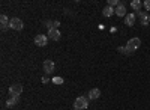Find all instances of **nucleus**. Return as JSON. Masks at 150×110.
<instances>
[{
	"label": "nucleus",
	"mask_w": 150,
	"mask_h": 110,
	"mask_svg": "<svg viewBox=\"0 0 150 110\" xmlns=\"http://www.w3.org/2000/svg\"><path fill=\"white\" fill-rule=\"evenodd\" d=\"M117 51L122 53V54H125V56H129V54H132L135 50H134V48H131L129 45H126V47H119V48H117Z\"/></svg>",
	"instance_id": "9b49d317"
},
{
	"label": "nucleus",
	"mask_w": 150,
	"mask_h": 110,
	"mask_svg": "<svg viewBox=\"0 0 150 110\" xmlns=\"http://www.w3.org/2000/svg\"><path fill=\"white\" fill-rule=\"evenodd\" d=\"M87 107H89V98H87V96H78V98L74 101L75 110H84Z\"/></svg>",
	"instance_id": "f257e3e1"
},
{
	"label": "nucleus",
	"mask_w": 150,
	"mask_h": 110,
	"mask_svg": "<svg viewBox=\"0 0 150 110\" xmlns=\"http://www.w3.org/2000/svg\"><path fill=\"white\" fill-rule=\"evenodd\" d=\"M114 14H116V8H112V6H105V8L102 9V15L107 17V18L112 17Z\"/></svg>",
	"instance_id": "0eeeda50"
},
{
	"label": "nucleus",
	"mask_w": 150,
	"mask_h": 110,
	"mask_svg": "<svg viewBox=\"0 0 150 110\" xmlns=\"http://www.w3.org/2000/svg\"><path fill=\"white\" fill-rule=\"evenodd\" d=\"M119 5H122V3L117 2V0H108V6H112V8H114V6H119Z\"/></svg>",
	"instance_id": "a211bd4d"
},
{
	"label": "nucleus",
	"mask_w": 150,
	"mask_h": 110,
	"mask_svg": "<svg viewBox=\"0 0 150 110\" xmlns=\"http://www.w3.org/2000/svg\"><path fill=\"white\" fill-rule=\"evenodd\" d=\"M51 81H53L54 84H63V81H65V80L62 79V77H53V79H51Z\"/></svg>",
	"instance_id": "f3484780"
},
{
	"label": "nucleus",
	"mask_w": 150,
	"mask_h": 110,
	"mask_svg": "<svg viewBox=\"0 0 150 110\" xmlns=\"http://www.w3.org/2000/svg\"><path fill=\"white\" fill-rule=\"evenodd\" d=\"M48 81H51V80H50L48 77H42V83L45 84V83H48Z\"/></svg>",
	"instance_id": "aec40b11"
},
{
	"label": "nucleus",
	"mask_w": 150,
	"mask_h": 110,
	"mask_svg": "<svg viewBox=\"0 0 150 110\" xmlns=\"http://www.w3.org/2000/svg\"><path fill=\"white\" fill-rule=\"evenodd\" d=\"M48 38L53 39V41H59V39H60V32H59V29L48 30Z\"/></svg>",
	"instance_id": "1a4fd4ad"
},
{
	"label": "nucleus",
	"mask_w": 150,
	"mask_h": 110,
	"mask_svg": "<svg viewBox=\"0 0 150 110\" xmlns=\"http://www.w3.org/2000/svg\"><path fill=\"white\" fill-rule=\"evenodd\" d=\"M44 24H45V27H47L48 30L56 29V26H54V21H51V20H45V21H44Z\"/></svg>",
	"instance_id": "dca6fc26"
},
{
	"label": "nucleus",
	"mask_w": 150,
	"mask_h": 110,
	"mask_svg": "<svg viewBox=\"0 0 150 110\" xmlns=\"http://www.w3.org/2000/svg\"><path fill=\"white\" fill-rule=\"evenodd\" d=\"M126 45H129L131 48H134V50H137V48L141 45V39H140V38H131Z\"/></svg>",
	"instance_id": "9d476101"
},
{
	"label": "nucleus",
	"mask_w": 150,
	"mask_h": 110,
	"mask_svg": "<svg viewBox=\"0 0 150 110\" xmlns=\"http://www.w3.org/2000/svg\"><path fill=\"white\" fill-rule=\"evenodd\" d=\"M125 24H126V26H134L135 24V14H128L126 17H125Z\"/></svg>",
	"instance_id": "4468645a"
},
{
	"label": "nucleus",
	"mask_w": 150,
	"mask_h": 110,
	"mask_svg": "<svg viewBox=\"0 0 150 110\" xmlns=\"http://www.w3.org/2000/svg\"><path fill=\"white\" fill-rule=\"evenodd\" d=\"M143 8L146 11H150V0H144V2H143Z\"/></svg>",
	"instance_id": "6ab92c4d"
},
{
	"label": "nucleus",
	"mask_w": 150,
	"mask_h": 110,
	"mask_svg": "<svg viewBox=\"0 0 150 110\" xmlns=\"http://www.w3.org/2000/svg\"><path fill=\"white\" fill-rule=\"evenodd\" d=\"M54 26H56V29H59V26H60V23H59V21H54Z\"/></svg>",
	"instance_id": "412c9836"
},
{
	"label": "nucleus",
	"mask_w": 150,
	"mask_h": 110,
	"mask_svg": "<svg viewBox=\"0 0 150 110\" xmlns=\"http://www.w3.org/2000/svg\"><path fill=\"white\" fill-rule=\"evenodd\" d=\"M9 26H11V29H14V30H23V29H24V23H23L21 18L14 17V18H11Z\"/></svg>",
	"instance_id": "f03ea898"
},
{
	"label": "nucleus",
	"mask_w": 150,
	"mask_h": 110,
	"mask_svg": "<svg viewBox=\"0 0 150 110\" xmlns=\"http://www.w3.org/2000/svg\"><path fill=\"white\" fill-rule=\"evenodd\" d=\"M138 17H140V20H141V24H143V26H147V24L150 23V17L147 15L146 11H140V12H138Z\"/></svg>",
	"instance_id": "6e6552de"
},
{
	"label": "nucleus",
	"mask_w": 150,
	"mask_h": 110,
	"mask_svg": "<svg viewBox=\"0 0 150 110\" xmlns=\"http://www.w3.org/2000/svg\"><path fill=\"white\" fill-rule=\"evenodd\" d=\"M99 96H101V91H99L98 88H93L89 91V94H87V98L89 100H98Z\"/></svg>",
	"instance_id": "423d86ee"
},
{
	"label": "nucleus",
	"mask_w": 150,
	"mask_h": 110,
	"mask_svg": "<svg viewBox=\"0 0 150 110\" xmlns=\"http://www.w3.org/2000/svg\"><path fill=\"white\" fill-rule=\"evenodd\" d=\"M48 35H42V33H39V35H36L35 36V44L38 45V47H45L47 44H48Z\"/></svg>",
	"instance_id": "7ed1b4c3"
},
{
	"label": "nucleus",
	"mask_w": 150,
	"mask_h": 110,
	"mask_svg": "<svg viewBox=\"0 0 150 110\" xmlns=\"http://www.w3.org/2000/svg\"><path fill=\"white\" fill-rule=\"evenodd\" d=\"M116 15L117 17H126L128 15L126 14V6H125V5H119L116 8Z\"/></svg>",
	"instance_id": "ddd939ff"
},
{
	"label": "nucleus",
	"mask_w": 150,
	"mask_h": 110,
	"mask_svg": "<svg viewBox=\"0 0 150 110\" xmlns=\"http://www.w3.org/2000/svg\"><path fill=\"white\" fill-rule=\"evenodd\" d=\"M20 103V96H11L9 95V98L6 100V106L8 107H14V106H17Z\"/></svg>",
	"instance_id": "f8f14e48"
},
{
	"label": "nucleus",
	"mask_w": 150,
	"mask_h": 110,
	"mask_svg": "<svg viewBox=\"0 0 150 110\" xmlns=\"http://www.w3.org/2000/svg\"><path fill=\"white\" fill-rule=\"evenodd\" d=\"M53 71H54V62H53V60H50V59H47L44 62V72H45V74H51Z\"/></svg>",
	"instance_id": "39448f33"
},
{
	"label": "nucleus",
	"mask_w": 150,
	"mask_h": 110,
	"mask_svg": "<svg viewBox=\"0 0 150 110\" xmlns=\"http://www.w3.org/2000/svg\"><path fill=\"white\" fill-rule=\"evenodd\" d=\"M141 6H143L141 0H132V2H131V8H132L134 11H137V12L141 11Z\"/></svg>",
	"instance_id": "2eb2a0df"
},
{
	"label": "nucleus",
	"mask_w": 150,
	"mask_h": 110,
	"mask_svg": "<svg viewBox=\"0 0 150 110\" xmlns=\"http://www.w3.org/2000/svg\"><path fill=\"white\" fill-rule=\"evenodd\" d=\"M23 94V86L21 84H12V86L9 88V95L11 96H20Z\"/></svg>",
	"instance_id": "20e7f679"
}]
</instances>
